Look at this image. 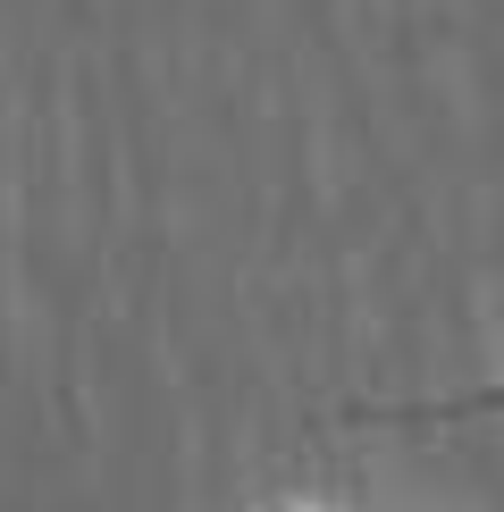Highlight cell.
<instances>
[{
    "label": "cell",
    "mask_w": 504,
    "mask_h": 512,
    "mask_svg": "<svg viewBox=\"0 0 504 512\" xmlns=\"http://www.w3.org/2000/svg\"><path fill=\"white\" fill-rule=\"evenodd\" d=\"M504 412V370L479 378L462 395H429V403H378V412H345L362 429H462V420H496Z\"/></svg>",
    "instance_id": "cell-1"
},
{
    "label": "cell",
    "mask_w": 504,
    "mask_h": 512,
    "mask_svg": "<svg viewBox=\"0 0 504 512\" xmlns=\"http://www.w3.org/2000/svg\"><path fill=\"white\" fill-rule=\"evenodd\" d=\"M261 512H311V504H261Z\"/></svg>",
    "instance_id": "cell-2"
}]
</instances>
